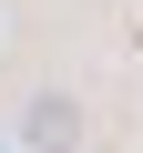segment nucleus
<instances>
[{
    "label": "nucleus",
    "instance_id": "f257e3e1",
    "mask_svg": "<svg viewBox=\"0 0 143 153\" xmlns=\"http://www.w3.org/2000/svg\"><path fill=\"white\" fill-rule=\"evenodd\" d=\"M21 143H31V153H82V102H72V92H31Z\"/></svg>",
    "mask_w": 143,
    "mask_h": 153
},
{
    "label": "nucleus",
    "instance_id": "f03ea898",
    "mask_svg": "<svg viewBox=\"0 0 143 153\" xmlns=\"http://www.w3.org/2000/svg\"><path fill=\"white\" fill-rule=\"evenodd\" d=\"M0 21H10V10H0Z\"/></svg>",
    "mask_w": 143,
    "mask_h": 153
}]
</instances>
